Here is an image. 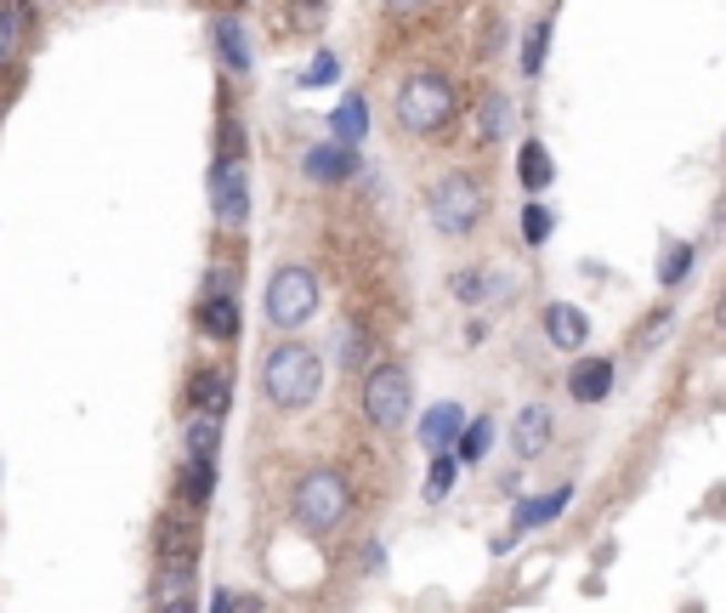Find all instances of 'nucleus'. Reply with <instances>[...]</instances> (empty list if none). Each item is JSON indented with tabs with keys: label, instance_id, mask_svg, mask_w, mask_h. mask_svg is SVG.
Returning <instances> with one entry per match:
<instances>
[{
	"label": "nucleus",
	"instance_id": "obj_35",
	"mask_svg": "<svg viewBox=\"0 0 726 613\" xmlns=\"http://www.w3.org/2000/svg\"><path fill=\"white\" fill-rule=\"evenodd\" d=\"M715 324H720V329H726V296H720V307H715Z\"/></svg>",
	"mask_w": 726,
	"mask_h": 613
},
{
	"label": "nucleus",
	"instance_id": "obj_9",
	"mask_svg": "<svg viewBox=\"0 0 726 613\" xmlns=\"http://www.w3.org/2000/svg\"><path fill=\"white\" fill-rule=\"evenodd\" d=\"M193 324H200V336H211V341H238V302H233V290H205L200 296V307H193Z\"/></svg>",
	"mask_w": 726,
	"mask_h": 613
},
{
	"label": "nucleus",
	"instance_id": "obj_3",
	"mask_svg": "<svg viewBox=\"0 0 726 613\" xmlns=\"http://www.w3.org/2000/svg\"><path fill=\"white\" fill-rule=\"evenodd\" d=\"M454 109H460V85L449 74H409L392 98L398 125L415 131V136H438L454 120Z\"/></svg>",
	"mask_w": 726,
	"mask_h": 613
},
{
	"label": "nucleus",
	"instance_id": "obj_16",
	"mask_svg": "<svg viewBox=\"0 0 726 613\" xmlns=\"http://www.w3.org/2000/svg\"><path fill=\"white\" fill-rule=\"evenodd\" d=\"M216 58L233 69V74H250V34L238 18H216Z\"/></svg>",
	"mask_w": 726,
	"mask_h": 613
},
{
	"label": "nucleus",
	"instance_id": "obj_12",
	"mask_svg": "<svg viewBox=\"0 0 726 613\" xmlns=\"http://www.w3.org/2000/svg\"><path fill=\"white\" fill-rule=\"evenodd\" d=\"M301 171H307V182L335 187V182H347V176H352V149H341V143H318V149L301 154Z\"/></svg>",
	"mask_w": 726,
	"mask_h": 613
},
{
	"label": "nucleus",
	"instance_id": "obj_25",
	"mask_svg": "<svg viewBox=\"0 0 726 613\" xmlns=\"http://www.w3.org/2000/svg\"><path fill=\"white\" fill-rule=\"evenodd\" d=\"M511 120H517L511 98H482V136H489V143L511 131Z\"/></svg>",
	"mask_w": 726,
	"mask_h": 613
},
{
	"label": "nucleus",
	"instance_id": "obj_20",
	"mask_svg": "<svg viewBox=\"0 0 726 613\" xmlns=\"http://www.w3.org/2000/svg\"><path fill=\"white\" fill-rule=\"evenodd\" d=\"M517 176H522V187H534V194H540V187L556 176V165H551V149H545V143H522Z\"/></svg>",
	"mask_w": 726,
	"mask_h": 613
},
{
	"label": "nucleus",
	"instance_id": "obj_7",
	"mask_svg": "<svg viewBox=\"0 0 726 613\" xmlns=\"http://www.w3.org/2000/svg\"><path fill=\"white\" fill-rule=\"evenodd\" d=\"M211 211H216L222 227L250 222V171H245V160H216L211 165Z\"/></svg>",
	"mask_w": 726,
	"mask_h": 613
},
{
	"label": "nucleus",
	"instance_id": "obj_5",
	"mask_svg": "<svg viewBox=\"0 0 726 613\" xmlns=\"http://www.w3.org/2000/svg\"><path fill=\"white\" fill-rule=\"evenodd\" d=\"M267 324L273 329H301L313 313H318V273L301 267V262H289L267 278Z\"/></svg>",
	"mask_w": 726,
	"mask_h": 613
},
{
	"label": "nucleus",
	"instance_id": "obj_21",
	"mask_svg": "<svg viewBox=\"0 0 726 613\" xmlns=\"http://www.w3.org/2000/svg\"><path fill=\"white\" fill-rule=\"evenodd\" d=\"M193 569H200V562H160L154 596H160V602H176V596H187V585H193Z\"/></svg>",
	"mask_w": 726,
	"mask_h": 613
},
{
	"label": "nucleus",
	"instance_id": "obj_10",
	"mask_svg": "<svg viewBox=\"0 0 726 613\" xmlns=\"http://www.w3.org/2000/svg\"><path fill=\"white\" fill-rule=\"evenodd\" d=\"M551 432H556L551 409H545V403H528V409L511 420V449H517V460H540L545 443H551Z\"/></svg>",
	"mask_w": 726,
	"mask_h": 613
},
{
	"label": "nucleus",
	"instance_id": "obj_23",
	"mask_svg": "<svg viewBox=\"0 0 726 613\" xmlns=\"http://www.w3.org/2000/svg\"><path fill=\"white\" fill-rule=\"evenodd\" d=\"M454 478H460V460H454V454H431V471H426V500H431V505L449 500Z\"/></svg>",
	"mask_w": 726,
	"mask_h": 613
},
{
	"label": "nucleus",
	"instance_id": "obj_36",
	"mask_svg": "<svg viewBox=\"0 0 726 613\" xmlns=\"http://www.w3.org/2000/svg\"><path fill=\"white\" fill-rule=\"evenodd\" d=\"M296 7H318V0H296Z\"/></svg>",
	"mask_w": 726,
	"mask_h": 613
},
{
	"label": "nucleus",
	"instance_id": "obj_28",
	"mask_svg": "<svg viewBox=\"0 0 726 613\" xmlns=\"http://www.w3.org/2000/svg\"><path fill=\"white\" fill-rule=\"evenodd\" d=\"M551 227H556V222H551L545 205H528V211H522V239H528V245H545Z\"/></svg>",
	"mask_w": 726,
	"mask_h": 613
},
{
	"label": "nucleus",
	"instance_id": "obj_19",
	"mask_svg": "<svg viewBox=\"0 0 726 613\" xmlns=\"http://www.w3.org/2000/svg\"><path fill=\"white\" fill-rule=\"evenodd\" d=\"M176 489H182V500H187V505H211V489H216V460H182Z\"/></svg>",
	"mask_w": 726,
	"mask_h": 613
},
{
	"label": "nucleus",
	"instance_id": "obj_30",
	"mask_svg": "<svg viewBox=\"0 0 726 613\" xmlns=\"http://www.w3.org/2000/svg\"><path fill=\"white\" fill-rule=\"evenodd\" d=\"M335 74H341V58H335V52H318V58L307 63V80H301V85H335Z\"/></svg>",
	"mask_w": 726,
	"mask_h": 613
},
{
	"label": "nucleus",
	"instance_id": "obj_2",
	"mask_svg": "<svg viewBox=\"0 0 726 613\" xmlns=\"http://www.w3.org/2000/svg\"><path fill=\"white\" fill-rule=\"evenodd\" d=\"M426 216L438 233H449V239H471L482 227V216H489V194H482V182L471 171H443L426 187Z\"/></svg>",
	"mask_w": 726,
	"mask_h": 613
},
{
	"label": "nucleus",
	"instance_id": "obj_6",
	"mask_svg": "<svg viewBox=\"0 0 726 613\" xmlns=\"http://www.w3.org/2000/svg\"><path fill=\"white\" fill-rule=\"evenodd\" d=\"M409 403H415V381H409L403 364H375L364 375V415H369V427L398 432L403 420H409Z\"/></svg>",
	"mask_w": 726,
	"mask_h": 613
},
{
	"label": "nucleus",
	"instance_id": "obj_13",
	"mask_svg": "<svg viewBox=\"0 0 726 613\" xmlns=\"http://www.w3.org/2000/svg\"><path fill=\"white\" fill-rule=\"evenodd\" d=\"M567 392H573L579 403H602V398L613 392V364H607V358H579V364L567 369Z\"/></svg>",
	"mask_w": 726,
	"mask_h": 613
},
{
	"label": "nucleus",
	"instance_id": "obj_18",
	"mask_svg": "<svg viewBox=\"0 0 726 613\" xmlns=\"http://www.w3.org/2000/svg\"><path fill=\"white\" fill-rule=\"evenodd\" d=\"M216 443H222V420H211V415H187L182 460H216Z\"/></svg>",
	"mask_w": 726,
	"mask_h": 613
},
{
	"label": "nucleus",
	"instance_id": "obj_11",
	"mask_svg": "<svg viewBox=\"0 0 726 613\" xmlns=\"http://www.w3.org/2000/svg\"><path fill=\"white\" fill-rule=\"evenodd\" d=\"M545 336H551L562 353H579V347L591 341V318L579 313L573 302H551V307H545Z\"/></svg>",
	"mask_w": 726,
	"mask_h": 613
},
{
	"label": "nucleus",
	"instance_id": "obj_1",
	"mask_svg": "<svg viewBox=\"0 0 726 613\" xmlns=\"http://www.w3.org/2000/svg\"><path fill=\"white\" fill-rule=\"evenodd\" d=\"M318 387H324V358H318L307 341H278V347L267 353V364H262V392H267L273 409L296 415V409H307V403L318 398Z\"/></svg>",
	"mask_w": 726,
	"mask_h": 613
},
{
	"label": "nucleus",
	"instance_id": "obj_17",
	"mask_svg": "<svg viewBox=\"0 0 726 613\" xmlns=\"http://www.w3.org/2000/svg\"><path fill=\"white\" fill-rule=\"evenodd\" d=\"M329 125H335V143H341V149H358L369 136V103L364 98H341V109L329 114Z\"/></svg>",
	"mask_w": 726,
	"mask_h": 613
},
{
	"label": "nucleus",
	"instance_id": "obj_32",
	"mask_svg": "<svg viewBox=\"0 0 726 613\" xmlns=\"http://www.w3.org/2000/svg\"><path fill=\"white\" fill-rule=\"evenodd\" d=\"M567 500H573V489H556L551 500H534V505H540V523H551V517H562V511H567Z\"/></svg>",
	"mask_w": 726,
	"mask_h": 613
},
{
	"label": "nucleus",
	"instance_id": "obj_33",
	"mask_svg": "<svg viewBox=\"0 0 726 613\" xmlns=\"http://www.w3.org/2000/svg\"><path fill=\"white\" fill-rule=\"evenodd\" d=\"M454 296H466V302L477 296V273H460V278H454Z\"/></svg>",
	"mask_w": 726,
	"mask_h": 613
},
{
	"label": "nucleus",
	"instance_id": "obj_14",
	"mask_svg": "<svg viewBox=\"0 0 726 613\" xmlns=\"http://www.w3.org/2000/svg\"><path fill=\"white\" fill-rule=\"evenodd\" d=\"M460 432H466V409L460 403H438L420 420V443L431 454H449V443H460Z\"/></svg>",
	"mask_w": 726,
	"mask_h": 613
},
{
	"label": "nucleus",
	"instance_id": "obj_4",
	"mask_svg": "<svg viewBox=\"0 0 726 613\" xmlns=\"http://www.w3.org/2000/svg\"><path fill=\"white\" fill-rule=\"evenodd\" d=\"M289 511H296V523L307 534H329V529H341L347 523V511H352V483L341 478V471H307V478L296 483V500H289Z\"/></svg>",
	"mask_w": 726,
	"mask_h": 613
},
{
	"label": "nucleus",
	"instance_id": "obj_22",
	"mask_svg": "<svg viewBox=\"0 0 726 613\" xmlns=\"http://www.w3.org/2000/svg\"><path fill=\"white\" fill-rule=\"evenodd\" d=\"M489 443H494V420H489V415H477L471 427L460 432V454H454V460H460V466H471V460L489 454Z\"/></svg>",
	"mask_w": 726,
	"mask_h": 613
},
{
	"label": "nucleus",
	"instance_id": "obj_15",
	"mask_svg": "<svg viewBox=\"0 0 726 613\" xmlns=\"http://www.w3.org/2000/svg\"><path fill=\"white\" fill-rule=\"evenodd\" d=\"M160 562H200V529L187 517H165L160 523Z\"/></svg>",
	"mask_w": 726,
	"mask_h": 613
},
{
	"label": "nucleus",
	"instance_id": "obj_24",
	"mask_svg": "<svg viewBox=\"0 0 726 613\" xmlns=\"http://www.w3.org/2000/svg\"><path fill=\"white\" fill-rule=\"evenodd\" d=\"M687 273H693V245H687V239H682V245H664V262H658V285H664V290H675Z\"/></svg>",
	"mask_w": 726,
	"mask_h": 613
},
{
	"label": "nucleus",
	"instance_id": "obj_8",
	"mask_svg": "<svg viewBox=\"0 0 726 613\" xmlns=\"http://www.w3.org/2000/svg\"><path fill=\"white\" fill-rule=\"evenodd\" d=\"M227 403H233V375H227V369L205 364V369H193V375H187V415H211V420H222Z\"/></svg>",
	"mask_w": 726,
	"mask_h": 613
},
{
	"label": "nucleus",
	"instance_id": "obj_29",
	"mask_svg": "<svg viewBox=\"0 0 726 613\" xmlns=\"http://www.w3.org/2000/svg\"><path fill=\"white\" fill-rule=\"evenodd\" d=\"M364 358H369V336H358V324H341V364L364 369Z\"/></svg>",
	"mask_w": 726,
	"mask_h": 613
},
{
	"label": "nucleus",
	"instance_id": "obj_31",
	"mask_svg": "<svg viewBox=\"0 0 726 613\" xmlns=\"http://www.w3.org/2000/svg\"><path fill=\"white\" fill-rule=\"evenodd\" d=\"M211 613H262V602L256 596H238V591H216Z\"/></svg>",
	"mask_w": 726,
	"mask_h": 613
},
{
	"label": "nucleus",
	"instance_id": "obj_26",
	"mask_svg": "<svg viewBox=\"0 0 726 613\" xmlns=\"http://www.w3.org/2000/svg\"><path fill=\"white\" fill-rule=\"evenodd\" d=\"M18 40H23V12L12 7V0H0V63L18 52Z\"/></svg>",
	"mask_w": 726,
	"mask_h": 613
},
{
	"label": "nucleus",
	"instance_id": "obj_27",
	"mask_svg": "<svg viewBox=\"0 0 726 613\" xmlns=\"http://www.w3.org/2000/svg\"><path fill=\"white\" fill-rule=\"evenodd\" d=\"M545 52H551V23H540V29H528V45H522V69H528V74H540V63H545Z\"/></svg>",
	"mask_w": 726,
	"mask_h": 613
},
{
	"label": "nucleus",
	"instance_id": "obj_34",
	"mask_svg": "<svg viewBox=\"0 0 726 613\" xmlns=\"http://www.w3.org/2000/svg\"><path fill=\"white\" fill-rule=\"evenodd\" d=\"M160 613H193V602H187V596H176V602H160Z\"/></svg>",
	"mask_w": 726,
	"mask_h": 613
}]
</instances>
